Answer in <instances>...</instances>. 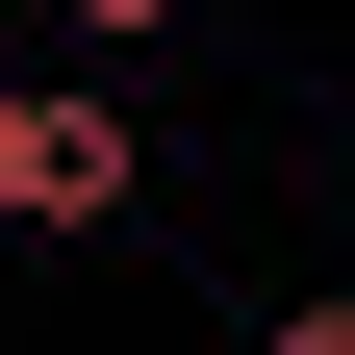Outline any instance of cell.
I'll return each mask as SVG.
<instances>
[{"label": "cell", "instance_id": "cell-1", "mask_svg": "<svg viewBox=\"0 0 355 355\" xmlns=\"http://www.w3.org/2000/svg\"><path fill=\"white\" fill-rule=\"evenodd\" d=\"M127 178H153V153H127L102 76H26V178H0V229H127Z\"/></svg>", "mask_w": 355, "mask_h": 355}, {"label": "cell", "instance_id": "cell-2", "mask_svg": "<svg viewBox=\"0 0 355 355\" xmlns=\"http://www.w3.org/2000/svg\"><path fill=\"white\" fill-rule=\"evenodd\" d=\"M51 26H76V51H153V26H178V0H51Z\"/></svg>", "mask_w": 355, "mask_h": 355}, {"label": "cell", "instance_id": "cell-3", "mask_svg": "<svg viewBox=\"0 0 355 355\" xmlns=\"http://www.w3.org/2000/svg\"><path fill=\"white\" fill-rule=\"evenodd\" d=\"M254 355H355V304H279V330H254Z\"/></svg>", "mask_w": 355, "mask_h": 355}, {"label": "cell", "instance_id": "cell-4", "mask_svg": "<svg viewBox=\"0 0 355 355\" xmlns=\"http://www.w3.org/2000/svg\"><path fill=\"white\" fill-rule=\"evenodd\" d=\"M0 178H26V76H0Z\"/></svg>", "mask_w": 355, "mask_h": 355}]
</instances>
